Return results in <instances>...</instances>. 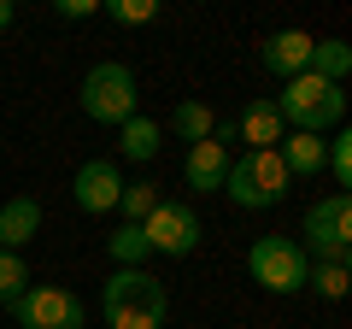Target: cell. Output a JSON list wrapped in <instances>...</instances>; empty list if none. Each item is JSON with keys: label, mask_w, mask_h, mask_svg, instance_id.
<instances>
[{"label": "cell", "mask_w": 352, "mask_h": 329, "mask_svg": "<svg viewBox=\"0 0 352 329\" xmlns=\"http://www.w3.org/2000/svg\"><path fill=\"white\" fill-rule=\"evenodd\" d=\"M282 112H276V100H252L247 112L235 118V141H247V153H270V147H282Z\"/></svg>", "instance_id": "obj_13"}, {"label": "cell", "mask_w": 352, "mask_h": 329, "mask_svg": "<svg viewBox=\"0 0 352 329\" xmlns=\"http://www.w3.org/2000/svg\"><path fill=\"white\" fill-rule=\"evenodd\" d=\"M41 200L36 194H12V200L0 206V247H6V253H24L30 241L41 235Z\"/></svg>", "instance_id": "obj_12"}, {"label": "cell", "mask_w": 352, "mask_h": 329, "mask_svg": "<svg viewBox=\"0 0 352 329\" xmlns=\"http://www.w3.org/2000/svg\"><path fill=\"white\" fill-rule=\"evenodd\" d=\"M323 171L335 177V194H346V182H352V136L346 129H335L323 141Z\"/></svg>", "instance_id": "obj_21"}, {"label": "cell", "mask_w": 352, "mask_h": 329, "mask_svg": "<svg viewBox=\"0 0 352 329\" xmlns=\"http://www.w3.org/2000/svg\"><path fill=\"white\" fill-rule=\"evenodd\" d=\"M76 100H82V118H88V124L118 129V124H129V118H135L141 83H135V71H129L124 59H100V65H88V71H82Z\"/></svg>", "instance_id": "obj_3"}, {"label": "cell", "mask_w": 352, "mask_h": 329, "mask_svg": "<svg viewBox=\"0 0 352 329\" xmlns=\"http://www.w3.org/2000/svg\"><path fill=\"white\" fill-rule=\"evenodd\" d=\"M12 18H18V6H12V0H0V30H12Z\"/></svg>", "instance_id": "obj_25"}, {"label": "cell", "mask_w": 352, "mask_h": 329, "mask_svg": "<svg viewBox=\"0 0 352 329\" xmlns=\"http://www.w3.org/2000/svg\"><path fill=\"white\" fill-rule=\"evenodd\" d=\"M164 147V124H153V118H129V124H118V153H124L129 164H153Z\"/></svg>", "instance_id": "obj_14"}, {"label": "cell", "mask_w": 352, "mask_h": 329, "mask_svg": "<svg viewBox=\"0 0 352 329\" xmlns=\"http://www.w3.org/2000/svg\"><path fill=\"white\" fill-rule=\"evenodd\" d=\"M159 182H124V194H118V212H124V224H147L153 212H159Z\"/></svg>", "instance_id": "obj_19"}, {"label": "cell", "mask_w": 352, "mask_h": 329, "mask_svg": "<svg viewBox=\"0 0 352 329\" xmlns=\"http://www.w3.org/2000/svg\"><path fill=\"white\" fill-rule=\"evenodd\" d=\"M212 124H217V118H212V106H206V100H182V106L170 112V129H176V141H188V147L212 136Z\"/></svg>", "instance_id": "obj_18"}, {"label": "cell", "mask_w": 352, "mask_h": 329, "mask_svg": "<svg viewBox=\"0 0 352 329\" xmlns=\"http://www.w3.org/2000/svg\"><path fill=\"white\" fill-rule=\"evenodd\" d=\"M276 112H282V129L329 136V129H340V118H346V89H335V83H323V76L305 71V76H294V83H282Z\"/></svg>", "instance_id": "obj_2"}, {"label": "cell", "mask_w": 352, "mask_h": 329, "mask_svg": "<svg viewBox=\"0 0 352 329\" xmlns=\"http://www.w3.org/2000/svg\"><path fill=\"white\" fill-rule=\"evenodd\" d=\"M94 12H100L94 0H59V18H94Z\"/></svg>", "instance_id": "obj_24"}, {"label": "cell", "mask_w": 352, "mask_h": 329, "mask_svg": "<svg viewBox=\"0 0 352 329\" xmlns=\"http://www.w3.org/2000/svg\"><path fill=\"white\" fill-rule=\"evenodd\" d=\"M229 159L235 153L223 147V141H194L188 147V159H182V182H188L194 194H223V177H229Z\"/></svg>", "instance_id": "obj_11"}, {"label": "cell", "mask_w": 352, "mask_h": 329, "mask_svg": "<svg viewBox=\"0 0 352 329\" xmlns=\"http://www.w3.org/2000/svg\"><path fill=\"white\" fill-rule=\"evenodd\" d=\"M305 288H317L323 300H346V288H352L346 259H311V277H305Z\"/></svg>", "instance_id": "obj_20"}, {"label": "cell", "mask_w": 352, "mask_h": 329, "mask_svg": "<svg viewBox=\"0 0 352 329\" xmlns=\"http://www.w3.org/2000/svg\"><path fill=\"white\" fill-rule=\"evenodd\" d=\"M24 288H30L24 253H6V247H0V306H18V300H24Z\"/></svg>", "instance_id": "obj_22"}, {"label": "cell", "mask_w": 352, "mask_h": 329, "mask_svg": "<svg viewBox=\"0 0 352 329\" xmlns=\"http://www.w3.org/2000/svg\"><path fill=\"white\" fill-rule=\"evenodd\" d=\"M141 235H147V247H153V253H164V259H188L194 247H200L206 224H200V212H194V206L159 200V212H153L147 224H141Z\"/></svg>", "instance_id": "obj_7"}, {"label": "cell", "mask_w": 352, "mask_h": 329, "mask_svg": "<svg viewBox=\"0 0 352 329\" xmlns=\"http://www.w3.org/2000/svg\"><path fill=\"white\" fill-rule=\"evenodd\" d=\"M118 194H124V171H118V159H82L71 177V200L82 206L88 217L100 212H118Z\"/></svg>", "instance_id": "obj_9"}, {"label": "cell", "mask_w": 352, "mask_h": 329, "mask_svg": "<svg viewBox=\"0 0 352 329\" xmlns=\"http://www.w3.org/2000/svg\"><path fill=\"white\" fill-rule=\"evenodd\" d=\"M223 194L241 206V212H264V206H282L294 194V177L288 164H282V153H235L229 159V177H223Z\"/></svg>", "instance_id": "obj_4"}, {"label": "cell", "mask_w": 352, "mask_h": 329, "mask_svg": "<svg viewBox=\"0 0 352 329\" xmlns=\"http://www.w3.org/2000/svg\"><path fill=\"white\" fill-rule=\"evenodd\" d=\"M106 18H112V24H153V18H159V6H153V0H112V6H106Z\"/></svg>", "instance_id": "obj_23"}, {"label": "cell", "mask_w": 352, "mask_h": 329, "mask_svg": "<svg viewBox=\"0 0 352 329\" xmlns=\"http://www.w3.org/2000/svg\"><path fill=\"white\" fill-rule=\"evenodd\" d=\"M106 253H112L118 270H147L153 247H147V235H141V224H118L112 235H106Z\"/></svg>", "instance_id": "obj_16"}, {"label": "cell", "mask_w": 352, "mask_h": 329, "mask_svg": "<svg viewBox=\"0 0 352 329\" xmlns=\"http://www.w3.org/2000/svg\"><path fill=\"white\" fill-rule=\"evenodd\" d=\"M346 71H352V47L340 36H323V41H311V76H323V83H346Z\"/></svg>", "instance_id": "obj_17"}, {"label": "cell", "mask_w": 352, "mask_h": 329, "mask_svg": "<svg viewBox=\"0 0 352 329\" xmlns=\"http://www.w3.org/2000/svg\"><path fill=\"white\" fill-rule=\"evenodd\" d=\"M247 277L264 294H300L305 277H311V259H305V247L294 235H258L247 247Z\"/></svg>", "instance_id": "obj_5"}, {"label": "cell", "mask_w": 352, "mask_h": 329, "mask_svg": "<svg viewBox=\"0 0 352 329\" xmlns=\"http://www.w3.org/2000/svg\"><path fill=\"white\" fill-rule=\"evenodd\" d=\"M311 41L317 36H305V30H276V36H264L258 65L276 76V83H294V76L311 71Z\"/></svg>", "instance_id": "obj_10"}, {"label": "cell", "mask_w": 352, "mask_h": 329, "mask_svg": "<svg viewBox=\"0 0 352 329\" xmlns=\"http://www.w3.org/2000/svg\"><path fill=\"white\" fill-rule=\"evenodd\" d=\"M100 317L106 329H164L170 294L153 270H112L100 288Z\"/></svg>", "instance_id": "obj_1"}, {"label": "cell", "mask_w": 352, "mask_h": 329, "mask_svg": "<svg viewBox=\"0 0 352 329\" xmlns=\"http://www.w3.org/2000/svg\"><path fill=\"white\" fill-rule=\"evenodd\" d=\"M18 329H82V300L71 288H36L30 282L24 300L12 306Z\"/></svg>", "instance_id": "obj_8"}, {"label": "cell", "mask_w": 352, "mask_h": 329, "mask_svg": "<svg viewBox=\"0 0 352 329\" xmlns=\"http://www.w3.org/2000/svg\"><path fill=\"white\" fill-rule=\"evenodd\" d=\"M300 247L305 259H352V200L346 194H323V200L305 206V224H300Z\"/></svg>", "instance_id": "obj_6"}, {"label": "cell", "mask_w": 352, "mask_h": 329, "mask_svg": "<svg viewBox=\"0 0 352 329\" xmlns=\"http://www.w3.org/2000/svg\"><path fill=\"white\" fill-rule=\"evenodd\" d=\"M276 153H282V164H288V177H294V182L323 171V136H300V129H288Z\"/></svg>", "instance_id": "obj_15"}]
</instances>
